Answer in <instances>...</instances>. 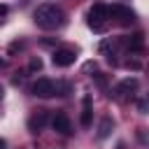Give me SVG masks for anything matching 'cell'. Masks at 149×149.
<instances>
[{
	"label": "cell",
	"mask_w": 149,
	"mask_h": 149,
	"mask_svg": "<svg viewBox=\"0 0 149 149\" xmlns=\"http://www.w3.org/2000/svg\"><path fill=\"white\" fill-rule=\"evenodd\" d=\"M112 128H114V121H112V116H105V119L100 121V126H98V137H100V140H105V137L112 133Z\"/></svg>",
	"instance_id": "cell-11"
},
{
	"label": "cell",
	"mask_w": 149,
	"mask_h": 149,
	"mask_svg": "<svg viewBox=\"0 0 149 149\" xmlns=\"http://www.w3.org/2000/svg\"><path fill=\"white\" fill-rule=\"evenodd\" d=\"M123 44H126V49H130V51H140V49L144 47V40H142V35H140V33H135V35L126 37V40H123Z\"/></svg>",
	"instance_id": "cell-10"
},
{
	"label": "cell",
	"mask_w": 149,
	"mask_h": 149,
	"mask_svg": "<svg viewBox=\"0 0 149 149\" xmlns=\"http://www.w3.org/2000/svg\"><path fill=\"white\" fill-rule=\"evenodd\" d=\"M51 61H54L56 68H70L77 61V51L74 49H56L54 56H51Z\"/></svg>",
	"instance_id": "cell-4"
},
{
	"label": "cell",
	"mask_w": 149,
	"mask_h": 149,
	"mask_svg": "<svg viewBox=\"0 0 149 149\" xmlns=\"http://www.w3.org/2000/svg\"><path fill=\"white\" fill-rule=\"evenodd\" d=\"M91 119H93V107H91V95H84V100H81V126L84 128H88L91 126Z\"/></svg>",
	"instance_id": "cell-9"
},
{
	"label": "cell",
	"mask_w": 149,
	"mask_h": 149,
	"mask_svg": "<svg viewBox=\"0 0 149 149\" xmlns=\"http://www.w3.org/2000/svg\"><path fill=\"white\" fill-rule=\"evenodd\" d=\"M47 121H49V112H47V109H37V112L28 119V130H30V133H40V130L47 126Z\"/></svg>",
	"instance_id": "cell-7"
},
{
	"label": "cell",
	"mask_w": 149,
	"mask_h": 149,
	"mask_svg": "<svg viewBox=\"0 0 149 149\" xmlns=\"http://www.w3.org/2000/svg\"><path fill=\"white\" fill-rule=\"evenodd\" d=\"M93 77H95V84H98L100 88H105V86H107V79H105V77H102L100 72H98V74H93Z\"/></svg>",
	"instance_id": "cell-14"
},
{
	"label": "cell",
	"mask_w": 149,
	"mask_h": 149,
	"mask_svg": "<svg viewBox=\"0 0 149 149\" xmlns=\"http://www.w3.org/2000/svg\"><path fill=\"white\" fill-rule=\"evenodd\" d=\"M28 70H30V72L42 70V61H40V58H33V61H30V65H28Z\"/></svg>",
	"instance_id": "cell-12"
},
{
	"label": "cell",
	"mask_w": 149,
	"mask_h": 149,
	"mask_svg": "<svg viewBox=\"0 0 149 149\" xmlns=\"http://www.w3.org/2000/svg\"><path fill=\"white\" fill-rule=\"evenodd\" d=\"M135 88H137V79H135V77H128V79H123V81L116 84V88H114V98H119V100L130 98Z\"/></svg>",
	"instance_id": "cell-6"
},
{
	"label": "cell",
	"mask_w": 149,
	"mask_h": 149,
	"mask_svg": "<svg viewBox=\"0 0 149 149\" xmlns=\"http://www.w3.org/2000/svg\"><path fill=\"white\" fill-rule=\"evenodd\" d=\"M33 19H35L37 28H42V30H56V28H61V26L65 23V14H63V9H61L58 5H54V2H44V5H40V7L35 9Z\"/></svg>",
	"instance_id": "cell-1"
},
{
	"label": "cell",
	"mask_w": 149,
	"mask_h": 149,
	"mask_svg": "<svg viewBox=\"0 0 149 149\" xmlns=\"http://www.w3.org/2000/svg\"><path fill=\"white\" fill-rule=\"evenodd\" d=\"M5 147H7V142H5V140H0V149H5Z\"/></svg>",
	"instance_id": "cell-17"
},
{
	"label": "cell",
	"mask_w": 149,
	"mask_h": 149,
	"mask_svg": "<svg viewBox=\"0 0 149 149\" xmlns=\"http://www.w3.org/2000/svg\"><path fill=\"white\" fill-rule=\"evenodd\" d=\"M33 95H37V98H51V95H56V84L51 79L42 77V79H37L33 84Z\"/></svg>",
	"instance_id": "cell-5"
},
{
	"label": "cell",
	"mask_w": 149,
	"mask_h": 149,
	"mask_svg": "<svg viewBox=\"0 0 149 149\" xmlns=\"http://www.w3.org/2000/svg\"><path fill=\"white\" fill-rule=\"evenodd\" d=\"M126 68H133V70H140V68H142V63H140V61H128V63H126Z\"/></svg>",
	"instance_id": "cell-15"
},
{
	"label": "cell",
	"mask_w": 149,
	"mask_h": 149,
	"mask_svg": "<svg viewBox=\"0 0 149 149\" xmlns=\"http://www.w3.org/2000/svg\"><path fill=\"white\" fill-rule=\"evenodd\" d=\"M107 12H109V19H114L119 26H133L135 23V12L126 5H109Z\"/></svg>",
	"instance_id": "cell-3"
},
{
	"label": "cell",
	"mask_w": 149,
	"mask_h": 149,
	"mask_svg": "<svg viewBox=\"0 0 149 149\" xmlns=\"http://www.w3.org/2000/svg\"><path fill=\"white\" fill-rule=\"evenodd\" d=\"M88 28L93 33H102L107 28V21H109V12H107V5L102 2H95L91 9H88Z\"/></svg>",
	"instance_id": "cell-2"
},
{
	"label": "cell",
	"mask_w": 149,
	"mask_h": 149,
	"mask_svg": "<svg viewBox=\"0 0 149 149\" xmlns=\"http://www.w3.org/2000/svg\"><path fill=\"white\" fill-rule=\"evenodd\" d=\"M7 12H9V9H7V5H0V16H5Z\"/></svg>",
	"instance_id": "cell-16"
},
{
	"label": "cell",
	"mask_w": 149,
	"mask_h": 149,
	"mask_svg": "<svg viewBox=\"0 0 149 149\" xmlns=\"http://www.w3.org/2000/svg\"><path fill=\"white\" fill-rule=\"evenodd\" d=\"M2 93H5V91H2V86H0V100H2Z\"/></svg>",
	"instance_id": "cell-18"
},
{
	"label": "cell",
	"mask_w": 149,
	"mask_h": 149,
	"mask_svg": "<svg viewBox=\"0 0 149 149\" xmlns=\"http://www.w3.org/2000/svg\"><path fill=\"white\" fill-rule=\"evenodd\" d=\"M137 109H140L142 114H147V112H149V100H137Z\"/></svg>",
	"instance_id": "cell-13"
},
{
	"label": "cell",
	"mask_w": 149,
	"mask_h": 149,
	"mask_svg": "<svg viewBox=\"0 0 149 149\" xmlns=\"http://www.w3.org/2000/svg\"><path fill=\"white\" fill-rule=\"evenodd\" d=\"M51 128H54L56 133H61V135H70V133H72L70 119H68L63 112H56V114H54V119H51Z\"/></svg>",
	"instance_id": "cell-8"
}]
</instances>
